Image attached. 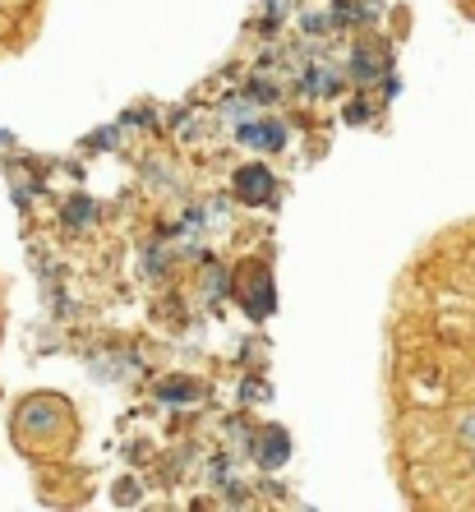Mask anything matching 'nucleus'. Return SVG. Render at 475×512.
I'll use <instances>...</instances> for the list:
<instances>
[{"instance_id":"5","label":"nucleus","mask_w":475,"mask_h":512,"mask_svg":"<svg viewBox=\"0 0 475 512\" xmlns=\"http://www.w3.org/2000/svg\"><path fill=\"white\" fill-rule=\"evenodd\" d=\"M65 217H70V222H79V217H88V203H70V213H65Z\"/></svg>"},{"instance_id":"3","label":"nucleus","mask_w":475,"mask_h":512,"mask_svg":"<svg viewBox=\"0 0 475 512\" xmlns=\"http://www.w3.org/2000/svg\"><path fill=\"white\" fill-rule=\"evenodd\" d=\"M259 462L263 466H282L286 462V434H282V429H268V448H263V443H259Z\"/></svg>"},{"instance_id":"2","label":"nucleus","mask_w":475,"mask_h":512,"mask_svg":"<svg viewBox=\"0 0 475 512\" xmlns=\"http://www.w3.org/2000/svg\"><path fill=\"white\" fill-rule=\"evenodd\" d=\"M240 139H245V143H254V148H282V143H286V134L277 130L273 120H263V130H259V125H245V130H240Z\"/></svg>"},{"instance_id":"4","label":"nucleus","mask_w":475,"mask_h":512,"mask_svg":"<svg viewBox=\"0 0 475 512\" xmlns=\"http://www.w3.org/2000/svg\"><path fill=\"white\" fill-rule=\"evenodd\" d=\"M457 439H462L466 448H475V406H466L462 416H457Z\"/></svg>"},{"instance_id":"1","label":"nucleus","mask_w":475,"mask_h":512,"mask_svg":"<svg viewBox=\"0 0 475 512\" xmlns=\"http://www.w3.org/2000/svg\"><path fill=\"white\" fill-rule=\"evenodd\" d=\"M236 194L245 203H263L268 194H273V176H268V167L263 162H250V167L236 171Z\"/></svg>"}]
</instances>
